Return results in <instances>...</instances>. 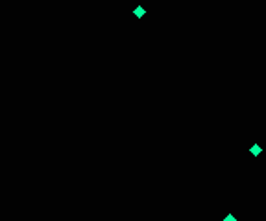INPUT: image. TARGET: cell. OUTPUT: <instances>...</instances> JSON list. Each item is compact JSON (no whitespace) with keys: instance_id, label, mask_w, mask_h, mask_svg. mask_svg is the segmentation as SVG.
I'll use <instances>...</instances> for the list:
<instances>
[{"instance_id":"1","label":"cell","mask_w":266,"mask_h":221,"mask_svg":"<svg viewBox=\"0 0 266 221\" xmlns=\"http://www.w3.org/2000/svg\"><path fill=\"white\" fill-rule=\"evenodd\" d=\"M133 15H135L137 19H143L144 15H146V9H144L143 6H137V7L133 9Z\"/></svg>"},{"instance_id":"2","label":"cell","mask_w":266,"mask_h":221,"mask_svg":"<svg viewBox=\"0 0 266 221\" xmlns=\"http://www.w3.org/2000/svg\"><path fill=\"white\" fill-rule=\"evenodd\" d=\"M249 153H251V155H255V157H259V155L263 153V147H261L259 144H253V146L249 147Z\"/></svg>"},{"instance_id":"3","label":"cell","mask_w":266,"mask_h":221,"mask_svg":"<svg viewBox=\"0 0 266 221\" xmlns=\"http://www.w3.org/2000/svg\"><path fill=\"white\" fill-rule=\"evenodd\" d=\"M224 221H237V218H235L233 214H227V216L224 218Z\"/></svg>"}]
</instances>
